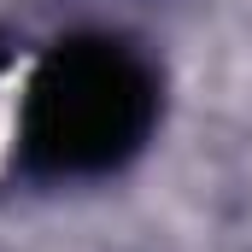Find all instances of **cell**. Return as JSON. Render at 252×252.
Returning a JSON list of instances; mask_svg holds the SVG:
<instances>
[{"mask_svg":"<svg viewBox=\"0 0 252 252\" xmlns=\"http://www.w3.org/2000/svg\"><path fill=\"white\" fill-rule=\"evenodd\" d=\"M153 76L118 41H64L24 106V153L35 170H112L153 129Z\"/></svg>","mask_w":252,"mask_h":252,"instance_id":"1","label":"cell"}]
</instances>
